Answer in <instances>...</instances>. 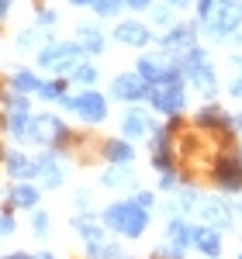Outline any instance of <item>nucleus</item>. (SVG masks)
Masks as SVG:
<instances>
[{
	"instance_id": "26",
	"label": "nucleus",
	"mask_w": 242,
	"mask_h": 259,
	"mask_svg": "<svg viewBox=\"0 0 242 259\" xmlns=\"http://www.w3.org/2000/svg\"><path fill=\"white\" fill-rule=\"evenodd\" d=\"M11 87H14V94H38L42 80L35 73H28V69H18V73L11 76Z\"/></svg>"
},
{
	"instance_id": "34",
	"label": "nucleus",
	"mask_w": 242,
	"mask_h": 259,
	"mask_svg": "<svg viewBox=\"0 0 242 259\" xmlns=\"http://www.w3.org/2000/svg\"><path fill=\"white\" fill-rule=\"evenodd\" d=\"M35 41H38V31L31 28V31H24V35H21V38H18V45H21V49H31Z\"/></svg>"
},
{
	"instance_id": "33",
	"label": "nucleus",
	"mask_w": 242,
	"mask_h": 259,
	"mask_svg": "<svg viewBox=\"0 0 242 259\" xmlns=\"http://www.w3.org/2000/svg\"><path fill=\"white\" fill-rule=\"evenodd\" d=\"M159 187H163V190H180V177H177V173H163Z\"/></svg>"
},
{
	"instance_id": "40",
	"label": "nucleus",
	"mask_w": 242,
	"mask_h": 259,
	"mask_svg": "<svg viewBox=\"0 0 242 259\" xmlns=\"http://www.w3.org/2000/svg\"><path fill=\"white\" fill-rule=\"evenodd\" d=\"M73 7H94V0H69Z\"/></svg>"
},
{
	"instance_id": "3",
	"label": "nucleus",
	"mask_w": 242,
	"mask_h": 259,
	"mask_svg": "<svg viewBox=\"0 0 242 259\" xmlns=\"http://www.w3.org/2000/svg\"><path fill=\"white\" fill-rule=\"evenodd\" d=\"M145 100L152 104V111H159V114H166V118H177V114L183 111V104H187V94H183V76L152 83Z\"/></svg>"
},
{
	"instance_id": "5",
	"label": "nucleus",
	"mask_w": 242,
	"mask_h": 259,
	"mask_svg": "<svg viewBox=\"0 0 242 259\" xmlns=\"http://www.w3.org/2000/svg\"><path fill=\"white\" fill-rule=\"evenodd\" d=\"M80 56H83V49L76 41H52V45H45L38 52V66L52 69V73H73L83 62Z\"/></svg>"
},
{
	"instance_id": "11",
	"label": "nucleus",
	"mask_w": 242,
	"mask_h": 259,
	"mask_svg": "<svg viewBox=\"0 0 242 259\" xmlns=\"http://www.w3.org/2000/svg\"><path fill=\"white\" fill-rule=\"evenodd\" d=\"M4 104H7V118H4L7 132H11L14 139H24L28 121H31V111H28V100H24V94H7V97H4Z\"/></svg>"
},
{
	"instance_id": "9",
	"label": "nucleus",
	"mask_w": 242,
	"mask_h": 259,
	"mask_svg": "<svg viewBox=\"0 0 242 259\" xmlns=\"http://www.w3.org/2000/svg\"><path fill=\"white\" fill-rule=\"evenodd\" d=\"M111 97L125 100V104H139V100L149 97V83L142 80L139 73H118L114 83H111Z\"/></svg>"
},
{
	"instance_id": "22",
	"label": "nucleus",
	"mask_w": 242,
	"mask_h": 259,
	"mask_svg": "<svg viewBox=\"0 0 242 259\" xmlns=\"http://www.w3.org/2000/svg\"><path fill=\"white\" fill-rule=\"evenodd\" d=\"M4 166H7V173L14 180L35 177V162L28 159V156H21V152H4Z\"/></svg>"
},
{
	"instance_id": "29",
	"label": "nucleus",
	"mask_w": 242,
	"mask_h": 259,
	"mask_svg": "<svg viewBox=\"0 0 242 259\" xmlns=\"http://www.w3.org/2000/svg\"><path fill=\"white\" fill-rule=\"evenodd\" d=\"M121 7H125V0H94V11H97L101 18H114Z\"/></svg>"
},
{
	"instance_id": "48",
	"label": "nucleus",
	"mask_w": 242,
	"mask_h": 259,
	"mask_svg": "<svg viewBox=\"0 0 242 259\" xmlns=\"http://www.w3.org/2000/svg\"><path fill=\"white\" fill-rule=\"evenodd\" d=\"M125 259H128V256H125Z\"/></svg>"
},
{
	"instance_id": "17",
	"label": "nucleus",
	"mask_w": 242,
	"mask_h": 259,
	"mask_svg": "<svg viewBox=\"0 0 242 259\" xmlns=\"http://www.w3.org/2000/svg\"><path fill=\"white\" fill-rule=\"evenodd\" d=\"M166 245H173V249H180V252H187V249L194 245V225L183 218V214L170 218V225H166Z\"/></svg>"
},
{
	"instance_id": "36",
	"label": "nucleus",
	"mask_w": 242,
	"mask_h": 259,
	"mask_svg": "<svg viewBox=\"0 0 242 259\" xmlns=\"http://www.w3.org/2000/svg\"><path fill=\"white\" fill-rule=\"evenodd\" d=\"M14 232V218L11 214H0V235H11Z\"/></svg>"
},
{
	"instance_id": "10",
	"label": "nucleus",
	"mask_w": 242,
	"mask_h": 259,
	"mask_svg": "<svg viewBox=\"0 0 242 259\" xmlns=\"http://www.w3.org/2000/svg\"><path fill=\"white\" fill-rule=\"evenodd\" d=\"M149 152H152V169H159V177L163 173H173L177 152H173V142H170V128H156V132H152Z\"/></svg>"
},
{
	"instance_id": "45",
	"label": "nucleus",
	"mask_w": 242,
	"mask_h": 259,
	"mask_svg": "<svg viewBox=\"0 0 242 259\" xmlns=\"http://www.w3.org/2000/svg\"><path fill=\"white\" fill-rule=\"evenodd\" d=\"M183 4H190V0H170V7H183Z\"/></svg>"
},
{
	"instance_id": "18",
	"label": "nucleus",
	"mask_w": 242,
	"mask_h": 259,
	"mask_svg": "<svg viewBox=\"0 0 242 259\" xmlns=\"http://www.w3.org/2000/svg\"><path fill=\"white\" fill-rule=\"evenodd\" d=\"M194 124H201V128H215V132H235V118L232 114H225L222 107H201L197 114H194Z\"/></svg>"
},
{
	"instance_id": "28",
	"label": "nucleus",
	"mask_w": 242,
	"mask_h": 259,
	"mask_svg": "<svg viewBox=\"0 0 242 259\" xmlns=\"http://www.w3.org/2000/svg\"><path fill=\"white\" fill-rule=\"evenodd\" d=\"M38 97L42 100H62L66 97V80H49L38 87Z\"/></svg>"
},
{
	"instance_id": "13",
	"label": "nucleus",
	"mask_w": 242,
	"mask_h": 259,
	"mask_svg": "<svg viewBox=\"0 0 242 259\" xmlns=\"http://www.w3.org/2000/svg\"><path fill=\"white\" fill-rule=\"evenodd\" d=\"M35 177H38L42 187H49V190H56L62 180H66V173H62V162L56 152H42L38 159H35Z\"/></svg>"
},
{
	"instance_id": "25",
	"label": "nucleus",
	"mask_w": 242,
	"mask_h": 259,
	"mask_svg": "<svg viewBox=\"0 0 242 259\" xmlns=\"http://www.w3.org/2000/svg\"><path fill=\"white\" fill-rule=\"evenodd\" d=\"M87 259H125L121 256V245L118 242H90L87 245Z\"/></svg>"
},
{
	"instance_id": "19",
	"label": "nucleus",
	"mask_w": 242,
	"mask_h": 259,
	"mask_svg": "<svg viewBox=\"0 0 242 259\" xmlns=\"http://www.w3.org/2000/svg\"><path fill=\"white\" fill-rule=\"evenodd\" d=\"M104 159L111 162V166H128V162L135 159V149H132L128 139H107L104 142Z\"/></svg>"
},
{
	"instance_id": "46",
	"label": "nucleus",
	"mask_w": 242,
	"mask_h": 259,
	"mask_svg": "<svg viewBox=\"0 0 242 259\" xmlns=\"http://www.w3.org/2000/svg\"><path fill=\"white\" fill-rule=\"evenodd\" d=\"M235 132H242V114H235Z\"/></svg>"
},
{
	"instance_id": "15",
	"label": "nucleus",
	"mask_w": 242,
	"mask_h": 259,
	"mask_svg": "<svg viewBox=\"0 0 242 259\" xmlns=\"http://www.w3.org/2000/svg\"><path fill=\"white\" fill-rule=\"evenodd\" d=\"M114 38L121 45H132V49H145L152 41V28L142 24V21H121L118 28H114Z\"/></svg>"
},
{
	"instance_id": "47",
	"label": "nucleus",
	"mask_w": 242,
	"mask_h": 259,
	"mask_svg": "<svg viewBox=\"0 0 242 259\" xmlns=\"http://www.w3.org/2000/svg\"><path fill=\"white\" fill-rule=\"evenodd\" d=\"M239 259H242V252H239Z\"/></svg>"
},
{
	"instance_id": "38",
	"label": "nucleus",
	"mask_w": 242,
	"mask_h": 259,
	"mask_svg": "<svg viewBox=\"0 0 242 259\" xmlns=\"http://www.w3.org/2000/svg\"><path fill=\"white\" fill-rule=\"evenodd\" d=\"M152 18H156V24H170V11H166V7H159Z\"/></svg>"
},
{
	"instance_id": "23",
	"label": "nucleus",
	"mask_w": 242,
	"mask_h": 259,
	"mask_svg": "<svg viewBox=\"0 0 242 259\" xmlns=\"http://www.w3.org/2000/svg\"><path fill=\"white\" fill-rule=\"evenodd\" d=\"M104 187H111V190H121V187H135V173L128 169V166H111L107 173L101 177Z\"/></svg>"
},
{
	"instance_id": "39",
	"label": "nucleus",
	"mask_w": 242,
	"mask_h": 259,
	"mask_svg": "<svg viewBox=\"0 0 242 259\" xmlns=\"http://www.w3.org/2000/svg\"><path fill=\"white\" fill-rule=\"evenodd\" d=\"M228 94H232V97H239V100H242V80H239V76L232 80V87H228Z\"/></svg>"
},
{
	"instance_id": "43",
	"label": "nucleus",
	"mask_w": 242,
	"mask_h": 259,
	"mask_svg": "<svg viewBox=\"0 0 242 259\" xmlns=\"http://www.w3.org/2000/svg\"><path fill=\"white\" fill-rule=\"evenodd\" d=\"M7 259H31V256H28V252H11Z\"/></svg>"
},
{
	"instance_id": "4",
	"label": "nucleus",
	"mask_w": 242,
	"mask_h": 259,
	"mask_svg": "<svg viewBox=\"0 0 242 259\" xmlns=\"http://www.w3.org/2000/svg\"><path fill=\"white\" fill-rule=\"evenodd\" d=\"M211 180H215V187L222 194H239L242 190V156L239 152H232V149L218 152L215 162H211Z\"/></svg>"
},
{
	"instance_id": "16",
	"label": "nucleus",
	"mask_w": 242,
	"mask_h": 259,
	"mask_svg": "<svg viewBox=\"0 0 242 259\" xmlns=\"http://www.w3.org/2000/svg\"><path fill=\"white\" fill-rule=\"evenodd\" d=\"M163 49H170V52H187V49H194L197 45V31H194V24H170V31L163 35Z\"/></svg>"
},
{
	"instance_id": "30",
	"label": "nucleus",
	"mask_w": 242,
	"mask_h": 259,
	"mask_svg": "<svg viewBox=\"0 0 242 259\" xmlns=\"http://www.w3.org/2000/svg\"><path fill=\"white\" fill-rule=\"evenodd\" d=\"M31 232H35L38 239L49 235V214H45V211H35V218H31Z\"/></svg>"
},
{
	"instance_id": "41",
	"label": "nucleus",
	"mask_w": 242,
	"mask_h": 259,
	"mask_svg": "<svg viewBox=\"0 0 242 259\" xmlns=\"http://www.w3.org/2000/svg\"><path fill=\"white\" fill-rule=\"evenodd\" d=\"M232 66L239 69V80H242V56H232Z\"/></svg>"
},
{
	"instance_id": "21",
	"label": "nucleus",
	"mask_w": 242,
	"mask_h": 259,
	"mask_svg": "<svg viewBox=\"0 0 242 259\" xmlns=\"http://www.w3.org/2000/svg\"><path fill=\"white\" fill-rule=\"evenodd\" d=\"M73 228H76V235H80L87 245H90V242H104V221H97L94 214H80V218L73 221Z\"/></svg>"
},
{
	"instance_id": "35",
	"label": "nucleus",
	"mask_w": 242,
	"mask_h": 259,
	"mask_svg": "<svg viewBox=\"0 0 242 259\" xmlns=\"http://www.w3.org/2000/svg\"><path fill=\"white\" fill-rule=\"evenodd\" d=\"M156 0H125V7H132V11H149Z\"/></svg>"
},
{
	"instance_id": "6",
	"label": "nucleus",
	"mask_w": 242,
	"mask_h": 259,
	"mask_svg": "<svg viewBox=\"0 0 242 259\" xmlns=\"http://www.w3.org/2000/svg\"><path fill=\"white\" fill-rule=\"evenodd\" d=\"M62 107L66 111H73L80 121L87 124H101L107 118V97L97 94V90H80L76 97H62Z\"/></svg>"
},
{
	"instance_id": "44",
	"label": "nucleus",
	"mask_w": 242,
	"mask_h": 259,
	"mask_svg": "<svg viewBox=\"0 0 242 259\" xmlns=\"http://www.w3.org/2000/svg\"><path fill=\"white\" fill-rule=\"evenodd\" d=\"M31 259H56V256H52V252H35Z\"/></svg>"
},
{
	"instance_id": "42",
	"label": "nucleus",
	"mask_w": 242,
	"mask_h": 259,
	"mask_svg": "<svg viewBox=\"0 0 242 259\" xmlns=\"http://www.w3.org/2000/svg\"><path fill=\"white\" fill-rule=\"evenodd\" d=\"M7 7H11V0H0V18L7 14Z\"/></svg>"
},
{
	"instance_id": "31",
	"label": "nucleus",
	"mask_w": 242,
	"mask_h": 259,
	"mask_svg": "<svg viewBox=\"0 0 242 259\" xmlns=\"http://www.w3.org/2000/svg\"><path fill=\"white\" fill-rule=\"evenodd\" d=\"M135 204H139L142 211H152V207H156V194H152V190H139V194H135Z\"/></svg>"
},
{
	"instance_id": "37",
	"label": "nucleus",
	"mask_w": 242,
	"mask_h": 259,
	"mask_svg": "<svg viewBox=\"0 0 242 259\" xmlns=\"http://www.w3.org/2000/svg\"><path fill=\"white\" fill-rule=\"evenodd\" d=\"M38 24L52 28V24H56V11H42V14H38Z\"/></svg>"
},
{
	"instance_id": "1",
	"label": "nucleus",
	"mask_w": 242,
	"mask_h": 259,
	"mask_svg": "<svg viewBox=\"0 0 242 259\" xmlns=\"http://www.w3.org/2000/svg\"><path fill=\"white\" fill-rule=\"evenodd\" d=\"M104 228H111V232H118L125 239H142L145 235V228H149V211H142L135 200H114V204H107L104 207Z\"/></svg>"
},
{
	"instance_id": "20",
	"label": "nucleus",
	"mask_w": 242,
	"mask_h": 259,
	"mask_svg": "<svg viewBox=\"0 0 242 259\" xmlns=\"http://www.w3.org/2000/svg\"><path fill=\"white\" fill-rule=\"evenodd\" d=\"M104 31L101 28H94V24H80V35H76V45H80L83 52H90V56H101L104 52Z\"/></svg>"
},
{
	"instance_id": "27",
	"label": "nucleus",
	"mask_w": 242,
	"mask_h": 259,
	"mask_svg": "<svg viewBox=\"0 0 242 259\" xmlns=\"http://www.w3.org/2000/svg\"><path fill=\"white\" fill-rule=\"evenodd\" d=\"M69 76H73V80H76V83H83V87L90 90V87L97 83V76H101V73H97V66H94V62H87V59H83L80 66H76V69L69 73Z\"/></svg>"
},
{
	"instance_id": "8",
	"label": "nucleus",
	"mask_w": 242,
	"mask_h": 259,
	"mask_svg": "<svg viewBox=\"0 0 242 259\" xmlns=\"http://www.w3.org/2000/svg\"><path fill=\"white\" fill-rule=\"evenodd\" d=\"M197 214H201V225H211L218 232H228L235 225V207L225 197H204L197 204Z\"/></svg>"
},
{
	"instance_id": "14",
	"label": "nucleus",
	"mask_w": 242,
	"mask_h": 259,
	"mask_svg": "<svg viewBox=\"0 0 242 259\" xmlns=\"http://www.w3.org/2000/svg\"><path fill=\"white\" fill-rule=\"evenodd\" d=\"M204 259H222V232L211 225H194V245Z\"/></svg>"
},
{
	"instance_id": "2",
	"label": "nucleus",
	"mask_w": 242,
	"mask_h": 259,
	"mask_svg": "<svg viewBox=\"0 0 242 259\" xmlns=\"http://www.w3.org/2000/svg\"><path fill=\"white\" fill-rule=\"evenodd\" d=\"M208 24V38L211 41H225L232 35H239L242 24V0H218L215 4V14L204 21Z\"/></svg>"
},
{
	"instance_id": "24",
	"label": "nucleus",
	"mask_w": 242,
	"mask_h": 259,
	"mask_svg": "<svg viewBox=\"0 0 242 259\" xmlns=\"http://www.w3.org/2000/svg\"><path fill=\"white\" fill-rule=\"evenodd\" d=\"M11 204H14V207H31V211H35L38 190H35L31 183H14V187H11Z\"/></svg>"
},
{
	"instance_id": "12",
	"label": "nucleus",
	"mask_w": 242,
	"mask_h": 259,
	"mask_svg": "<svg viewBox=\"0 0 242 259\" xmlns=\"http://www.w3.org/2000/svg\"><path fill=\"white\" fill-rule=\"evenodd\" d=\"M156 132V124L152 118L142 111V107H128L125 114H121V135L132 142V139H145V135H152Z\"/></svg>"
},
{
	"instance_id": "32",
	"label": "nucleus",
	"mask_w": 242,
	"mask_h": 259,
	"mask_svg": "<svg viewBox=\"0 0 242 259\" xmlns=\"http://www.w3.org/2000/svg\"><path fill=\"white\" fill-rule=\"evenodd\" d=\"M215 4H218V0H197V18L208 21L211 14H215Z\"/></svg>"
},
{
	"instance_id": "7",
	"label": "nucleus",
	"mask_w": 242,
	"mask_h": 259,
	"mask_svg": "<svg viewBox=\"0 0 242 259\" xmlns=\"http://www.w3.org/2000/svg\"><path fill=\"white\" fill-rule=\"evenodd\" d=\"M24 139H28V142H38V145H66L69 128H66L56 114H31Z\"/></svg>"
}]
</instances>
